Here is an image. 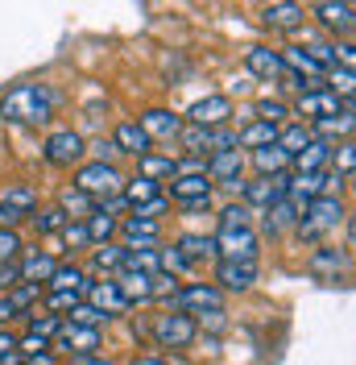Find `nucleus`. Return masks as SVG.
<instances>
[{"mask_svg": "<svg viewBox=\"0 0 356 365\" xmlns=\"http://www.w3.org/2000/svg\"><path fill=\"white\" fill-rule=\"evenodd\" d=\"M91 154H95V162H112L120 150H116L112 141H95V145H91Z\"/></svg>", "mask_w": 356, "mask_h": 365, "instance_id": "56", "label": "nucleus"}, {"mask_svg": "<svg viewBox=\"0 0 356 365\" xmlns=\"http://www.w3.org/2000/svg\"><path fill=\"white\" fill-rule=\"evenodd\" d=\"M211 150H216V154L236 150V133H232V129H216V133H211Z\"/></svg>", "mask_w": 356, "mask_h": 365, "instance_id": "55", "label": "nucleus"}, {"mask_svg": "<svg viewBox=\"0 0 356 365\" xmlns=\"http://www.w3.org/2000/svg\"><path fill=\"white\" fill-rule=\"evenodd\" d=\"M75 187L83 191V195H91L95 204H108V200H116L120 191H125V175L112 166V162H83L79 170H75Z\"/></svg>", "mask_w": 356, "mask_h": 365, "instance_id": "2", "label": "nucleus"}, {"mask_svg": "<svg viewBox=\"0 0 356 365\" xmlns=\"http://www.w3.org/2000/svg\"><path fill=\"white\" fill-rule=\"evenodd\" d=\"M311 141H315V137H311V129H307V125H290V129H282V133H278V145L286 150L290 158H294L303 145H311Z\"/></svg>", "mask_w": 356, "mask_h": 365, "instance_id": "43", "label": "nucleus"}, {"mask_svg": "<svg viewBox=\"0 0 356 365\" xmlns=\"http://www.w3.org/2000/svg\"><path fill=\"white\" fill-rule=\"evenodd\" d=\"M58 113V91L46 83H17L0 96V120L4 125H46Z\"/></svg>", "mask_w": 356, "mask_h": 365, "instance_id": "1", "label": "nucleus"}, {"mask_svg": "<svg viewBox=\"0 0 356 365\" xmlns=\"http://www.w3.org/2000/svg\"><path fill=\"white\" fill-rule=\"evenodd\" d=\"M54 349H63L70 357H91L100 349V328H83V324H67L63 319V332L54 336Z\"/></svg>", "mask_w": 356, "mask_h": 365, "instance_id": "12", "label": "nucleus"}, {"mask_svg": "<svg viewBox=\"0 0 356 365\" xmlns=\"http://www.w3.org/2000/svg\"><path fill=\"white\" fill-rule=\"evenodd\" d=\"M129 365H170V361H166V357H150V353H145V357H133Z\"/></svg>", "mask_w": 356, "mask_h": 365, "instance_id": "58", "label": "nucleus"}, {"mask_svg": "<svg viewBox=\"0 0 356 365\" xmlns=\"http://www.w3.org/2000/svg\"><path fill=\"white\" fill-rule=\"evenodd\" d=\"M332 58L340 71H356V46L352 42H335L332 46Z\"/></svg>", "mask_w": 356, "mask_h": 365, "instance_id": "52", "label": "nucleus"}, {"mask_svg": "<svg viewBox=\"0 0 356 365\" xmlns=\"http://www.w3.org/2000/svg\"><path fill=\"white\" fill-rule=\"evenodd\" d=\"M178 145L191 154V158H203V150H211V129H199V125H182L178 129Z\"/></svg>", "mask_w": 356, "mask_h": 365, "instance_id": "36", "label": "nucleus"}, {"mask_svg": "<svg viewBox=\"0 0 356 365\" xmlns=\"http://www.w3.org/2000/svg\"><path fill=\"white\" fill-rule=\"evenodd\" d=\"M120 232L129 237V245H157V237H162L157 220H141V216H129V220H120Z\"/></svg>", "mask_w": 356, "mask_h": 365, "instance_id": "33", "label": "nucleus"}, {"mask_svg": "<svg viewBox=\"0 0 356 365\" xmlns=\"http://www.w3.org/2000/svg\"><path fill=\"white\" fill-rule=\"evenodd\" d=\"M348 250H356V216H348Z\"/></svg>", "mask_w": 356, "mask_h": 365, "instance_id": "59", "label": "nucleus"}, {"mask_svg": "<svg viewBox=\"0 0 356 365\" xmlns=\"http://www.w3.org/2000/svg\"><path fill=\"white\" fill-rule=\"evenodd\" d=\"M178 312L187 316H211V312H224V291L211 287V282H191L178 291Z\"/></svg>", "mask_w": 356, "mask_h": 365, "instance_id": "9", "label": "nucleus"}, {"mask_svg": "<svg viewBox=\"0 0 356 365\" xmlns=\"http://www.w3.org/2000/svg\"><path fill=\"white\" fill-rule=\"evenodd\" d=\"M211 241H216V253H220V262H257V250H261V237L253 232V225L220 228Z\"/></svg>", "mask_w": 356, "mask_h": 365, "instance_id": "5", "label": "nucleus"}, {"mask_svg": "<svg viewBox=\"0 0 356 365\" xmlns=\"http://www.w3.org/2000/svg\"><path fill=\"white\" fill-rule=\"evenodd\" d=\"M319 133H323V137H348V141H352L356 116L352 113H340V116H332V120H319Z\"/></svg>", "mask_w": 356, "mask_h": 365, "instance_id": "44", "label": "nucleus"}, {"mask_svg": "<svg viewBox=\"0 0 356 365\" xmlns=\"http://www.w3.org/2000/svg\"><path fill=\"white\" fill-rule=\"evenodd\" d=\"M290 154L282 150V145H266V150H253V166H257V175L261 179H273V175H286L290 166Z\"/></svg>", "mask_w": 356, "mask_h": 365, "instance_id": "29", "label": "nucleus"}, {"mask_svg": "<svg viewBox=\"0 0 356 365\" xmlns=\"http://www.w3.org/2000/svg\"><path fill=\"white\" fill-rule=\"evenodd\" d=\"M70 220H67V212L58 204H50V207H38L33 212V228H38V237H50V232H63Z\"/></svg>", "mask_w": 356, "mask_h": 365, "instance_id": "37", "label": "nucleus"}, {"mask_svg": "<svg viewBox=\"0 0 356 365\" xmlns=\"http://www.w3.org/2000/svg\"><path fill=\"white\" fill-rule=\"evenodd\" d=\"M257 120L282 125V120H286V104H282V100H261V104H257Z\"/></svg>", "mask_w": 356, "mask_h": 365, "instance_id": "51", "label": "nucleus"}, {"mask_svg": "<svg viewBox=\"0 0 356 365\" xmlns=\"http://www.w3.org/2000/svg\"><path fill=\"white\" fill-rule=\"evenodd\" d=\"M46 287H50V291H79V295H83V291H88V274L79 270V266H58Z\"/></svg>", "mask_w": 356, "mask_h": 365, "instance_id": "39", "label": "nucleus"}, {"mask_svg": "<svg viewBox=\"0 0 356 365\" xmlns=\"http://www.w3.org/2000/svg\"><path fill=\"white\" fill-rule=\"evenodd\" d=\"M211 187L216 182L207 175H178V179H170V195L178 204H211Z\"/></svg>", "mask_w": 356, "mask_h": 365, "instance_id": "19", "label": "nucleus"}, {"mask_svg": "<svg viewBox=\"0 0 356 365\" xmlns=\"http://www.w3.org/2000/svg\"><path fill=\"white\" fill-rule=\"evenodd\" d=\"M112 145H116L120 154H133V158L154 154V141L145 137V129H141L137 120H120V125H116V137H112Z\"/></svg>", "mask_w": 356, "mask_h": 365, "instance_id": "20", "label": "nucleus"}, {"mask_svg": "<svg viewBox=\"0 0 356 365\" xmlns=\"http://www.w3.org/2000/svg\"><path fill=\"white\" fill-rule=\"evenodd\" d=\"M21 282V270H17V262H9V266H0V295L4 291H13Z\"/></svg>", "mask_w": 356, "mask_h": 365, "instance_id": "54", "label": "nucleus"}, {"mask_svg": "<svg viewBox=\"0 0 356 365\" xmlns=\"http://www.w3.org/2000/svg\"><path fill=\"white\" fill-rule=\"evenodd\" d=\"M58 332H63V316H38V312H33V316H29V332H25V336L50 344Z\"/></svg>", "mask_w": 356, "mask_h": 365, "instance_id": "42", "label": "nucleus"}, {"mask_svg": "<svg viewBox=\"0 0 356 365\" xmlns=\"http://www.w3.org/2000/svg\"><path fill=\"white\" fill-rule=\"evenodd\" d=\"M42 158L50 162V166H58V170H70V166L79 170L83 158H88V141L75 133V129H54L42 145Z\"/></svg>", "mask_w": 356, "mask_h": 365, "instance_id": "4", "label": "nucleus"}, {"mask_svg": "<svg viewBox=\"0 0 356 365\" xmlns=\"http://www.w3.org/2000/svg\"><path fill=\"white\" fill-rule=\"evenodd\" d=\"M311 13L319 17V25H323L328 34H335V38H348L356 29V9L344 4V0H319Z\"/></svg>", "mask_w": 356, "mask_h": 365, "instance_id": "11", "label": "nucleus"}, {"mask_svg": "<svg viewBox=\"0 0 356 365\" xmlns=\"http://www.w3.org/2000/svg\"><path fill=\"white\" fill-rule=\"evenodd\" d=\"M236 225H248V204H232L220 212V228H236Z\"/></svg>", "mask_w": 356, "mask_h": 365, "instance_id": "53", "label": "nucleus"}, {"mask_svg": "<svg viewBox=\"0 0 356 365\" xmlns=\"http://www.w3.org/2000/svg\"><path fill=\"white\" fill-rule=\"evenodd\" d=\"M137 125L145 129L150 141H170V137H178V129H182V116H174L170 108H150Z\"/></svg>", "mask_w": 356, "mask_h": 365, "instance_id": "22", "label": "nucleus"}, {"mask_svg": "<svg viewBox=\"0 0 356 365\" xmlns=\"http://www.w3.org/2000/svg\"><path fill=\"white\" fill-rule=\"evenodd\" d=\"M195 332H199V319L187 316V312H166L154 324V336L162 349H187V344L195 341Z\"/></svg>", "mask_w": 356, "mask_h": 365, "instance_id": "7", "label": "nucleus"}, {"mask_svg": "<svg viewBox=\"0 0 356 365\" xmlns=\"http://www.w3.org/2000/svg\"><path fill=\"white\" fill-rule=\"evenodd\" d=\"M116 287L125 291L129 303H150V299H154V278H150V274H141V270H120Z\"/></svg>", "mask_w": 356, "mask_h": 365, "instance_id": "28", "label": "nucleus"}, {"mask_svg": "<svg viewBox=\"0 0 356 365\" xmlns=\"http://www.w3.org/2000/svg\"><path fill=\"white\" fill-rule=\"evenodd\" d=\"M332 187H340L335 170H323V175H286V200L303 207V204H311V200L332 195Z\"/></svg>", "mask_w": 356, "mask_h": 365, "instance_id": "8", "label": "nucleus"}, {"mask_svg": "<svg viewBox=\"0 0 356 365\" xmlns=\"http://www.w3.org/2000/svg\"><path fill=\"white\" fill-rule=\"evenodd\" d=\"M328 162H332V145L323 141V137H315L311 145H303L298 154H294V175H323L328 170Z\"/></svg>", "mask_w": 356, "mask_h": 365, "instance_id": "23", "label": "nucleus"}, {"mask_svg": "<svg viewBox=\"0 0 356 365\" xmlns=\"http://www.w3.org/2000/svg\"><path fill=\"white\" fill-rule=\"evenodd\" d=\"M178 253H182L187 266H195V262H203V257L216 253V241H211V237H199V232H187V237H178Z\"/></svg>", "mask_w": 356, "mask_h": 365, "instance_id": "35", "label": "nucleus"}, {"mask_svg": "<svg viewBox=\"0 0 356 365\" xmlns=\"http://www.w3.org/2000/svg\"><path fill=\"white\" fill-rule=\"evenodd\" d=\"M286 200V175H273V179H257L245 182V204L253 207H273V204H282Z\"/></svg>", "mask_w": 356, "mask_h": 365, "instance_id": "16", "label": "nucleus"}, {"mask_svg": "<svg viewBox=\"0 0 356 365\" xmlns=\"http://www.w3.org/2000/svg\"><path fill=\"white\" fill-rule=\"evenodd\" d=\"M245 175V154L241 150H224V154H211L207 162V179L211 182H224V187H236Z\"/></svg>", "mask_w": 356, "mask_h": 365, "instance_id": "18", "label": "nucleus"}, {"mask_svg": "<svg viewBox=\"0 0 356 365\" xmlns=\"http://www.w3.org/2000/svg\"><path fill=\"white\" fill-rule=\"evenodd\" d=\"M88 303L100 312V316H125L133 303L125 299V291L116 287V278H100V282H88Z\"/></svg>", "mask_w": 356, "mask_h": 365, "instance_id": "10", "label": "nucleus"}, {"mask_svg": "<svg viewBox=\"0 0 356 365\" xmlns=\"http://www.w3.org/2000/svg\"><path fill=\"white\" fill-rule=\"evenodd\" d=\"M83 225H88L91 245H112V237L120 232V220H116L112 212H104V207H95V212H91V216L83 220Z\"/></svg>", "mask_w": 356, "mask_h": 365, "instance_id": "31", "label": "nucleus"}, {"mask_svg": "<svg viewBox=\"0 0 356 365\" xmlns=\"http://www.w3.org/2000/svg\"><path fill=\"white\" fill-rule=\"evenodd\" d=\"M282 63H286L298 79H323V63L315 58L311 50H303V46H286V50H282Z\"/></svg>", "mask_w": 356, "mask_h": 365, "instance_id": "25", "label": "nucleus"}, {"mask_svg": "<svg viewBox=\"0 0 356 365\" xmlns=\"http://www.w3.org/2000/svg\"><path fill=\"white\" fill-rule=\"evenodd\" d=\"M232 120V100L228 96H203L191 104V125L199 129H216V125H228Z\"/></svg>", "mask_w": 356, "mask_h": 365, "instance_id": "13", "label": "nucleus"}, {"mask_svg": "<svg viewBox=\"0 0 356 365\" xmlns=\"http://www.w3.org/2000/svg\"><path fill=\"white\" fill-rule=\"evenodd\" d=\"M63 319H67V324H83V328H100V324H104V316H100L91 303H79V307H75L70 316H63Z\"/></svg>", "mask_w": 356, "mask_h": 365, "instance_id": "49", "label": "nucleus"}, {"mask_svg": "<svg viewBox=\"0 0 356 365\" xmlns=\"http://www.w3.org/2000/svg\"><path fill=\"white\" fill-rule=\"evenodd\" d=\"M91 266H95L100 274H120L125 270V245H95Z\"/></svg>", "mask_w": 356, "mask_h": 365, "instance_id": "38", "label": "nucleus"}, {"mask_svg": "<svg viewBox=\"0 0 356 365\" xmlns=\"http://www.w3.org/2000/svg\"><path fill=\"white\" fill-rule=\"evenodd\" d=\"M58 207L67 212V220H88V216H91V212H95L100 204H95L91 195H83L79 187H67V191L58 195Z\"/></svg>", "mask_w": 356, "mask_h": 365, "instance_id": "34", "label": "nucleus"}, {"mask_svg": "<svg viewBox=\"0 0 356 365\" xmlns=\"http://www.w3.org/2000/svg\"><path fill=\"white\" fill-rule=\"evenodd\" d=\"M278 125H266V120H253L236 133V150H266V145H278Z\"/></svg>", "mask_w": 356, "mask_h": 365, "instance_id": "27", "label": "nucleus"}, {"mask_svg": "<svg viewBox=\"0 0 356 365\" xmlns=\"http://www.w3.org/2000/svg\"><path fill=\"white\" fill-rule=\"evenodd\" d=\"M0 365H21V336L0 328Z\"/></svg>", "mask_w": 356, "mask_h": 365, "instance_id": "46", "label": "nucleus"}, {"mask_svg": "<svg viewBox=\"0 0 356 365\" xmlns=\"http://www.w3.org/2000/svg\"><path fill=\"white\" fill-rule=\"evenodd\" d=\"M307 266H311V274H319V278H344V274L352 270V257L344 250H315Z\"/></svg>", "mask_w": 356, "mask_h": 365, "instance_id": "24", "label": "nucleus"}, {"mask_svg": "<svg viewBox=\"0 0 356 365\" xmlns=\"http://www.w3.org/2000/svg\"><path fill=\"white\" fill-rule=\"evenodd\" d=\"M17 270H21V282H33V287H46L50 278H54V270H58V262L50 257L46 250H29L17 262Z\"/></svg>", "mask_w": 356, "mask_h": 365, "instance_id": "21", "label": "nucleus"}, {"mask_svg": "<svg viewBox=\"0 0 356 365\" xmlns=\"http://www.w3.org/2000/svg\"><path fill=\"white\" fill-rule=\"evenodd\" d=\"M344 204L335 200V195H323V200H311V204H303L298 212V232L307 237V241H319L323 232H332L335 225H344Z\"/></svg>", "mask_w": 356, "mask_h": 365, "instance_id": "3", "label": "nucleus"}, {"mask_svg": "<svg viewBox=\"0 0 356 365\" xmlns=\"http://www.w3.org/2000/svg\"><path fill=\"white\" fill-rule=\"evenodd\" d=\"M21 232L17 228H0V266H9V262H17L21 257Z\"/></svg>", "mask_w": 356, "mask_h": 365, "instance_id": "45", "label": "nucleus"}, {"mask_svg": "<svg viewBox=\"0 0 356 365\" xmlns=\"http://www.w3.org/2000/svg\"><path fill=\"white\" fill-rule=\"evenodd\" d=\"M216 282H220V291L245 295L248 287L257 282V262H220L216 266Z\"/></svg>", "mask_w": 356, "mask_h": 365, "instance_id": "15", "label": "nucleus"}, {"mask_svg": "<svg viewBox=\"0 0 356 365\" xmlns=\"http://www.w3.org/2000/svg\"><path fill=\"white\" fill-rule=\"evenodd\" d=\"M38 191L29 187V182H13V187H4V195H0V228H17L25 220H33V212H38Z\"/></svg>", "mask_w": 356, "mask_h": 365, "instance_id": "6", "label": "nucleus"}, {"mask_svg": "<svg viewBox=\"0 0 356 365\" xmlns=\"http://www.w3.org/2000/svg\"><path fill=\"white\" fill-rule=\"evenodd\" d=\"M63 241H67L70 250H88V245H91L88 225H83V220H70V225L63 228Z\"/></svg>", "mask_w": 356, "mask_h": 365, "instance_id": "50", "label": "nucleus"}, {"mask_svg": "<svg viewBox=\"0 0 356 365\" xmlns=\"http://www.w3.org/2000/svg\"><path fill=\"white\" fill-rule=\"evenodd\" d=\"M298 212H303V207L290 204V200L266 207V232H269V237H282L286 228H298Z\"/></svg>", "mask_w": 356, "mask_h": 365, "instance_id": "30", "label": "nucleus"}, {"mask_svg": "<svg viewBox=\"0 0 356 365\" xmlns=\"http://www.w3.org/2000/svg\"><path fill=\"white\" fill-rule=\"evenodd\" d=\"M344 113V104H340V96L335 91H307V96H298V116H311L315 125L319 120H332V116Z\"/></svg>", "mask_w": 356, "mask_h": 365, "instance_id": "14", "label": "nucleus"}, {"mask_svg": "<svg viewBox=\"0 0 356 365\" xmlns=\"http://www.w3.org/2000/svg\"><path fill=\"white\" fill-rule=\"evenodd\" d=\"M245 67L257 79H282L286 63H282V50H269V46H248L245 50Z\"/></svg>", "mask_w": 356, "mask_h": 365, "instance_id": "17", "label": "nucleus"}, {"mask_svg": "<svg viewBox=\"0 0 356 365\" xmlns=\"http://www.w3.org/2000/svg\"><path fill=\"white\" fill-rule=\"evenodd\" d=\"M13 316H17V312H13V303H9V295H0V328H4V324H9Z\"/></svg>", "mask_w": 356, "mask_h": 365, "instance_id": "57", "label": "nucleus"}, {"mask_svg": "<svg viewBox=\"0 0 356 365\" xmlns=\"http://www.w3.org/2000/svg\"><path fill=\"white\" fill-rule=\"evenodd\" d=\"M157 195H162V182L145 179V175H137V179H125V191H120V200H125L129 207L150 204V200H157Z\"/></svg>", "mask_w": 356, "mask_h": 365, "instance_id": "32", "label": "nucleus"}, {"mask_svg": "<svg viewBox=\"0 0 356 365\" xmlns=\"http://www.w3.org/2000/svg\"><path fill=\"white\" fill-rule=\"evenodd\" d=\"M79 303H83L79 291H50V295H46V307H50V312H67V316L79 307Z\"/></svg>", "mask_w": 356, "mask_h": 365, "instance_id": "47", "label": "nucleus"}, {"mask_svg": "<svg viewBox=\"0 0 356 365\" xmlns=\"http://www.w3.org/2000/svg\"><path fill=\"white\" fill-rule=\"evenodd\" d=\"M332 162H335V175H348V170H356V137H352V141H344V145H335Z\"/></svg>", "mask_w": 356, "mask_h": 365, "instance_id": "48", "label": "nucleus"}, {"mask_svg": "<svg viewBox=\"0 0 356 365\" xmlns=\"http://www.w3.org/2000/svg\"><path fill=\"white\" fill-rule=\"evenodd\" d=\"M137 166H141V175L145 179H174L178 175V162L174 158H162V154H145V158H137Z\"/></svg>", "mask_w": 356, "mask_h": 365, "instance_id": "40", "label": "nucleus"}, {"mask_svg": "<svg viewBox=\"0 0 356 365\" xmlns=\"http://www.w3.org/2000/svg\"><path fill=\"white\" fill-rule=\"evenodd\" d=\"M261 21H266L269 29H298V25L307 21V13H303V4H290V0H282V4H266Z\"/></svg>", "mask_w": 356, "mask_h": 365, "instance_id": "26", "label": "nucleus"}, {"mask_svg": "<svg viewBox=\"0 0 356 365\" xmlns=\"http://www.w3.org/2000/svg\"><path fill=\"white\" fill-rule=\"evenodd\" d=\"M46 299V287H33V282H17L13 291H9V303H13V312L21 316V312H29L33 303H42Z\"/></svg>", "mask_w": 356, "mask_h": 365, "instance_id": "41", "label": "nucleus"}]
</instances>
